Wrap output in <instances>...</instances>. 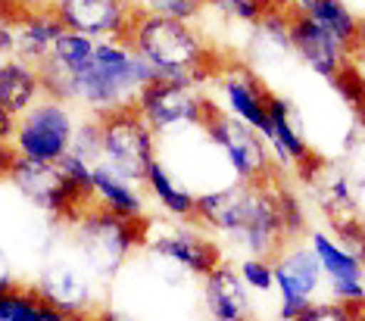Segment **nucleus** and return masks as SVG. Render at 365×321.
<instances>
[{"label":"nucleus","mask_w":365,"mask_h":321,"mask_svg":"<svg viewBox=\"0 0 365 321\" xmlns=\"http://www.w3.org/2000/svg\"><path fill=\"white\" fill-rule=\"evenodd\" d=\"M237 275H240V281H244L247 290H256V293L275 290V278H272V262L269 259H256V256L240 259Z\"/></svg>","instance_id":"32"},{"label":"nucleus","mask_w":365,"mask_h":321,"mask_svg":"<svg viewBox=\"0 0 365 321\" xmlns=\"http://www.w3.org/2000/svg\"><path fill=\"white\" fill-rule=\"evenodd\" d=\"M210 110L212 100L203 94V88L163 78L147 81L135 97V112L147 122L153 135H175L185 128H200Z\"/></svg>","instance_id":"6"},{"label":"nucleus","mask_w":365,"mask_h":321,"mask_svg":"<svg viewBox=\"0 0 365 321\" xmlns=\"http://www.w3.org/2000/svg\"><path fill=\"white\" fill-rule=\"evenodd\" d=\"M353 321H365V318H362V312H359V315H356V318H353Z\"/></svg>","instance_id":"40"},{"label":"nucleus","mask_w":365,"mask_h":321,"mask_svg":"<svg viewBox=\"0 0 365 321\" xmlns=\"http://www.w3.org/2000/svg\"><path fill=\"white\" fill-rule=\"evenodd\" d=\"M153 81V72L122 38L94 41L88 63L78 65L69 78H63L53 90V100L81 106L91 116H106L115 110L135 106L138 90Z\"/></svg>","instance_id":"1"},{"label":"nucleus","mask_w":365,"mask_h":321,"mask_svg":"<svg viewBox=\"0 0 365 321\" xmlns=\"http://www.w3.org/2000/svg\"><path fill=\"white\" fill-rule=\"evenodd\" d=\"M253 194L256 184H228L215 187V191H203L194 196V221H200L206 231L219 237H235L244 228L247 216L253 209Z\"/></svg>","instance_id":"15"},{"label":"nucleus","mask_w":365,"mask_h":321,"mask_svg":"<svg viewBox=\"0 0 365 321\" xmlns=\"http://www.w3.org/2000/svg\"><path fill=\"white\" fill-rule=\"evenodd\" d=\"M287 19H290V10L284 4L278 10L265 13L259 22H253V35H250V56L256 63H265V65H275L281 60L290 56V31H287Z\"/></svg>","instance_id":"26"},{"label":"nucleus","mask_w":365,"mask_h":321,"mask_svg":"<svg viewBox=\"0 0 365 321\" xmlns=\"http://www.w3.org/2000/svg\"><path fill=\"white\" fill-rule=\"evenodd\" d=\"M41 97H44V90H41L35 65L19 60V56H4L0 60V106L10 116H22Z\"/></svg>","instance_id":"23"},{"label":"nucleus","mask_w":365,"mask_h":321,"mask_svg":"<svg viewBox=\"0 0 365 321\" xmlns=\"http://www.w3.org/2000/svg\"><path fill=\"white\" fill-rule=\"evenodd\" d=\"M272 194H275V209H278V221H281V231H284L287 243L290 241H303L306 237V209L303 200L290 191L287 184H278L272 178Z\"/></svg>","instance_id":"27"},{"label":"nucleus","mask_w":365,"mask_h":321,"mask_svg":"<svg viewBox=\"0 0 365 321\" xmlns=\"http://www.w3.org/2000/svg\"><path fill=\"white\" fill-rule=\"evenodd\" d=\"M51 13L66 31L91 41L125 38L135 19V0H51Z\"/></svg>","instance_id":"10"},{"label":"nucleus","mask_w":365,"mask_h":321,"mask_svg":"<svg viewBox=\"0 0 365 321\" xmlns=\"http://www.w3.org/2000/svg\"><path fill=\"white\" fill-rule=\"evenodd\" d=\"M203 302L212 321H253V296L240 281L237 268L219 262L203 284Z\"/></svg>","instance_id":"17"},{"label":"nucleus","mask_w":365,"mask_h":321,"mask_svg":"<svg viewBox=\"0 0 365 321\" xmlns=\"http://www.w3.org/2000/svg\"><path fill=\"white\" fill-rule=\"evenodd\" d=\"M10 287H16V278L10 271V262H6V256L0 253V293H6Z\"/></svg>","instance_id":"37"},{"label":"nucleus","mask_w":365,"mask_h":321,"mask_svg":"<svg viewBox=\"0 0 365 321\" xmlns=\"http://www.w3.org/2000/svg\"><path fill=\"white\" fill-rule=\"evenodd\" d=\"M215 90H219L222 112H228L231 119L244 122L253 131L265 135L269 128V100L272 90L262 85V78L256 75L250 65L244 63H225L215 69Z\"/></svg>","instance_id":"9"},{"label":"nucleus","mask_w":365,"mask_h":321,"mask_svg":"<svg viewBox=\"0 0 365 321\" xmlns=\"http://www.w3.org/2000/svg\"><path fill=\"white\" fill-rule=\"evenodd\" d=\"M72 131H76V112H72V106L53 100V97H41L22 116H16L10 144L19 159L56 162L60 156L69 153Z\"/></svg>","instance_id":"5"},{"label":"nucleus","mask_w":365,"mask_h":321,"mask_svg":"<svg viewBox=\"0 0 365 321\" xmlns=\"http://www.w3.org/2000/svg\"><path fill=\"white\" fill-rule=\"evenodd\" d=\"M72 221H76V234L91 271H97L101 278H110L128 259V253L144 243V231L138 228L140 219H119L101 206H91Z\"/></svg>","instance_id":"7"},{"label":"nucleus","mask_w":365,"mask_h":321,"mask_svg":"<svg viewBox=\"0 0 365 321\" xmlns=\"http://www.w3.org/2000/svg\"><path fill=\"white\" fill-rule=\"evenodd\" d=\"M272 278H275V290L281 293V306H278L281 321L300 315L312 302V296L322 290V284H325L319 259L309 250V243L303 241L284 243V250L272 259Z\"/></svg>","instance_id":"8"},{"label":"nucleus","mask_w":365,"mask_h":321,"mask_svg":"<svg viewBox=\"0 0 365 321\" xmlns=\"http://www.w3.org/2000/svg\"><path fill=\"white\" fill-rule=\"evenodd\" d=\"M150 243V250L160 259L178 265L187 275L206 278L210 271L222 262V246L212 241L203 228H190L187 221H178V225H165L160 231H153L150 237H144Z\"/></svg>","instance_id":"12"},{"label":"nucleus","mask_w":365,"mask_h":321,"mask_svg":"<svg viewBox=\"0 0 365 321\" xmlns=\"http://www.w3.org/2000/svg\"><path fill=\"white\" fill-rule=\"evenodd\" d=\"M35 293L47 302V306H53L60 312H72V315L88 312V306H91V284H88V278L81 275V271H76L72 265L47 268L44 275H41Z\"/></svg>","instance_id":"21"},{"label":"nucleus","mask_w":365,"mask_h":321,"mask_svg":"<svg viewBox=\"0 0 365 321\" xmlns=\"http://www.w3.org/2000/svg\"><path fill=\"white\" fill-rule=\"evenodd\" d=\"M206 6H215L219 13L231 16V19L253 26V22H259L265 13L278 10L281 0H206Z\"/></svg>","instance_id":"31"},{"label":"nucleus","mask_w":365,"mask_h":321,"mask_svg":"<svg viewBox=\"0 0 365 321\" xmlns=\"http://www.w3.org/2000/svg\"><path fill=\"white\" fill-rule=\"evenodd\" d=\"M203 135L215 150H222L225 166L231 169L237 184H265L275 178V162H272L269 144L262 141L259 131H253L244 122L231 119L212 103V110L203 119Z\"/></svg>","instance_id":"3"},{"label":"nucleus","mask_w":365,"mask_h":321,"mask_svg":"<svg viewBox=\"0 0 365 321\" xmlns=\"http://www.w3.org/2000/svg\"><path fill=\"white\" fill-rule=\"evenodd\" d=\"M262 141L269 144L272 162L281 172H300V175L315 178L319 172V159L306 144L303 131H300V119L294 112V103L284 97L272 94L269 100V128H265Z\"/></svg>","instance_id":"13"},{"label":"nucleus","mask_w":365,"mask_h":321,"mask_svg":"<svg viewBox=\"0 0 365 321\" xmlns=\"http://www.w3.org/2000/svg\"><path fill=\"white\" fill-rule=\"evenodd\" d=\"M0 321H44V300L35 287H10L0 293Z\"/></svg>","instance_id":"28"},{"label":"nucleus","mask_w":365,"mask_h":321,"mask_svg":"<svg viewBox=\"0 0 365 321\" xmlns=\"http://www.w3.org/2000/svg\"><path fill=\"white\" fill-rule=\"evenodd\" d=\"M13 128H16V116H10V112L0 106V141H10Z\"/></svg>","instance_id":"38"},{"label":"nucleus","mask_w":365,"mask_h":321,"mask_svg":"<svg viewBox=\"0 0 365 321\" xmlns=\"http://www.w3.org/2000/svg\"><path fill=\"white\" fill-rule=\"evenodd\" d=\"M287 31H290V53H297L300 60L309 65L315 75L322 78H334L337 72H344L350 63H356V56L346 51L340 41L325 31L322 26H315L312 19H306L303 13L290 10L287 19Z\"/></svg>","instance_id":"14"},{"label":"nucleus","mask_w":365,"mask_h":321,"mask_svg":"<svg viewBox=\"0 0 365 321\" xmlns=\"http://www.w3.org/2000/svg\"><path fill=\"white\" fill-rule=\"evenodd\" d=\"M362 309H353V306H344V302H334V300H322V302H309L300 315H294L290 321H353Z\"/></svg>","instance_id":"33"},{"label":"nucleus","mask_w":365,"mask_h":321,"mask_svg":"<svg viewBox=\"0 0 365 321\" xmlns=\"http://www.w3.org/2000/svg\"><path fill=\"white\" fill-rule=\"evenodd\" d=\"M69 153L78 156V159H85L88 166H97V162H101V119L91 116L85 122H76Z\"/></svg>","instance_id":"30"},{"label":"nucleus","mask_w":365,"mask_h":321,"mask_svg":"<svg viewBox=\"0 0 365 321\" xmlns=\"http://www.w3.org/2000/svg\"><path fill=\"white\" fill-rule=\"evenodd\" d=\"M290 10L303 13L306 19L315 22V26L331 31V35H334L353 56H359L362 22H359V16H356V10L346 4V0H297Z\"/></svg>","instance_id":"19"},{"label":"nucleus","mask_w":365,"mask_h":321,"mask_svg":"<svg viewBox=\"0 0 365 321\" xmlns=\"http://www.w3.org/2000/svg\"><path fill=\"white\" fill-rule=\"evenodd\" d=\"M140 60L150 65L153 78L206 88L219 69L210 41L197 22L165 19V16L135 13L128 35L122 38Z\"/></svg>","instance_id":"2"},{"label":"nucleus","mask_w":365,"mask_h":321,"mask_svg":"<svg viewBox=\"0 0 365 321\" xmlns=\"http://www.w3.org/2000/svg\"><path fill=\"white\" fill-rule=\"evenodd\" d=\"M91 194H94V206H101V209L113 212V216L119 219H144V194H140L138 184H131V181L119 178L115 172H110L106 166H91Z\"/></svg>","instance_id":"20"},{"label":"nucleus","mask_w":365,"mask_h":321,"mask_svg":"<svg viewBox=\"0 0 365 321\" xmlns=\"http://www.w3.org/2000/svg\"><path fill=\"white\" fill-rule=\"evenodd\" d=\"M231 243L240 246L247 256L256 259H275L281 250H284L287 237L281 231V221H278V209H275V194H272V181L265 184H256L253 194V209L247 216L244 228L231 237Z\"/></svg>","instance_id":"16"},{"label":"nucleus","mask_w":365,"mask_h":321,"mask_svg":"<svg viewBox=\"0 0 365 321\" xmlns=\"http://www.w3.org/2000/svg\"><path fill=\"white\" fill-rule=\"evenodd\" d=\"M10 28H13V56L31 63L35 69L51 56L53 44L66 31L60 26V19L51 13V6L26 10L22 16H16V19L10 22Z\"/></svg>","instance_id":"18"},{"label":"nucleus","mask_w":365,"mask_h":321,"mask_svg":"<svg viewBox=\"0 0 365 321\" xmlns=\"http://www.w3.org/2000/svg\"><path fill=\"white\" fill-rule=\"evenodd\" d=\"M331 85L337 88V94L344 97V100L350 103L353 110H359V106H362V78H359V69H356V63H350L344 72H337V75L331 78Z\"/></svg>","instance_id":"34"},{"label":"nucleus","mask_w":365,"mask_h":321,"mask_svg":"<svg viewBox=\"0 0 365 321\" xmlns=\"http://www.w3.org/2000/svg\"><path fill=\"white\" fill-rule=\"evenodd\" d=\"M153 159L156 135L135 112V106L101 116V166L131 181V184L144 187V175Z\"/></svg>","instance_id":"4"},{"label":"nucleus","mask_w":365,"mask_h":321,"mask_svg":"<svg viewBox=\"0 0 365 321\" xmlns=\"http://www.w3.org/2000/svg\"><path fill=\"white\" fill-rule=\"evenodd\" d=\"M138 13L165 16V19H181V22H197L206 10V0H135Z\"/></svg>","instance_id":"29"},{"label":"nucleus","mask_w":365,"mask_h":321,"mask_svg":"<svg viewBox=\"0 0 365 321\" xmlns=\"http://www.w3.org/2000/svg\"><path fill=\"white\" fill-rule=\"evenodd\" d=\"M91 321H131V318H125L122 312H115V309H101L97 315H91Z\"/></svg>","instance_id":"39"},{"label":"nucleus","mask_w":365,"mask_h":321,"mask_svg":"<svg viewBox=\"0 0 365 321\" xmlns=\"http://www.w3.org/2000/svg\"><path fill=\"white\" fill-rule=\"evenodd\" d=\"M13 56V28L10 22H0V60Z\"/></svg>","instance_id":"36"},{"label":"nucleus","mask_w":365,"mask_h":321,"mask_svg":"<svg viewBox=\"0 0 365 321\" xmlns=\"http://www.w3.org/2000/svg\"><path fill=\"white\" fill-rule=\"evenodd\" d=\"M13 159H16L13 144H10V141H0V178H6V172H10Z\"/></svg>","instance_id":"35"},{"label":"nucleus","mask_w":365,"mask_h":321,"mask_svg":"<svg viewBox=\"0 0 365 321\" xmlns=\"http://www.w3.org/2000/svg\"><path fill=\"white\" fill-rule=\"evenodd\" d=\"M315 178H319V184H315L319 209L331 219V225L359 221V184H356L350 172L328 169V172H315Z\"/></svg>","instance_id":"22"},{"label":"nucleus","mask_w":365,"mask_h":321,"mask_svg":"<svg viewBox=\"0 0 365 321\" xmlns=\"http://www.w3.org/2000/svg\"><path fill=\"white\" fill-rule=\"evenodd\" d=\"M144 191L153 196V203L160 206L165 216L175 221H194V191H187L181 181L172 175V169L165 162L153 159L150 169L144 175Z\"/></svg>","instance_id":"25"},{"label":"nucleus","mask_w":365,"mask_h":321,"mask_svg":"<svg viewBox=\"0 0 365 321\" xmlns=\"http://www.w3.org/2000/svg\"><path fill=\"white\" fill-rule=\"evenodd\" d=\"M306 243L319 259V268L328 284L340 281H362V256L344 246L328 231H306Z\"/></svg>","instance_id":"24"},{"label":"nucleus","mask_w":365,"mask_h":321,"mask_svg":"<svg viewBox=\"0 0 365 321\" xmlns=\"http://www.w3.org/2000/svg\"><path fill=\"white\" fill-rule=\"evenodd\" d=\"M6 178H10V184L26 196L29 203H35L47 216L69 219V221L81 216L76 196H72L56 162H31V159H19V156H16Z\"/></svg>","instance_id":"11"}]
</instances>
